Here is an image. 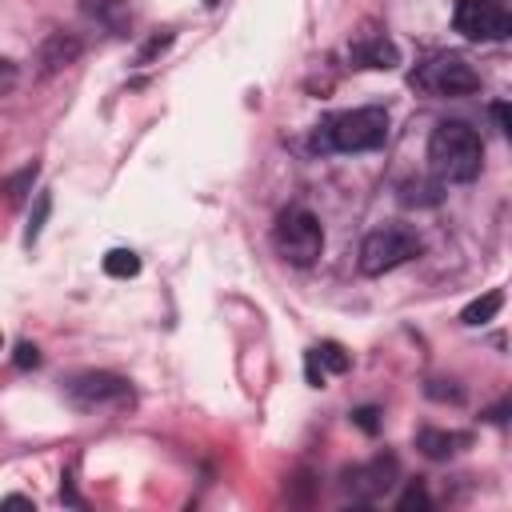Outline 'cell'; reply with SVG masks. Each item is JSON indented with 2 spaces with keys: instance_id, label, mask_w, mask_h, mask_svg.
<instances>
[{
  "instance_id": "6da1fadb",
  "label": "cell",
  "mask_w": 512,
  "mask_h": 512,
  "mask_svg": "<svg viewBox=\"0 0 512 512\" xmlns=\"http://www.w3.org/2000/svg\"><path fill=\"white\" fill-rule=\"evenodd\" d=\"M428 164L436 180L444 184H468L480 176L484 164V140L464 120H440L428 136Z\"/></svg>"
},
{
  "instance_id": "7a4b0ae2",
  "label": "cell",
  "mask_w": 512,
  "mask_h": 512,
  "mask_svg": "<svg viewBox=\"0 0 512 512\" xmlns=\"http://www.w3.org/2000/svg\"><path fill=\"white\" fill-rule=\"evenodd\" d=\"M384 140H388V108L380 104L332 112L312 132V148L320 152H372Z\"/></svg>"
},
{
  "instance_id": "3957f363",
  "label": "cell",
  "mask_w": 512,
  "mask_h": 512,
  "mask_svg": "<svg viewBox=\"0 0 512 512\" xmlns=\"http://www.w3.org/2000/svg\"><path fill=\"white\" fill-rule=\"evenodd\" d=\"M272 248L296 264V268H308L320 252H324V224L308 212V208H288L276 216L272 224Z\"/></svg>"
},
{
  "instance_id": "277c9868",
  "label": "cell",
  "mask_w": 512,
  "mask_h": 512,
  "mask_svg": "<svg viewBox=\"0 0 512 512\" xmlns=\"http://www.w3.org/2000/svg\"><path fill=\"white\" fill-rule=\"evenodd\" d=\"M420 248H424V244H420V236H416L412 228H404V224H384V228H376V232L364 236L356 264H360L364 276H384V272L408 264L412 256H420Z\"/></svg>"
},
{
  "instance_id": "5b68a950",
  "label": "cell",
  "mask_w": 512,
  "mask_h": 512,
  "mask_svg": "<svg viewBox=\"0 0 512 512\" xmlns=\"http://www.w3.org/2000/svg\"><path fill=\"white\" fill-rule=\"evenodd\" d=\"M412 84L424 88V92H432V96H464V92H476L480 88V76H476V68L460 52H440L428 64L416 68Z\"/></svg>"
},
{
  "instance_id": "8992f818",
  "label": "cell",
  "mask_w": 512,
  "mask_h": 512,
  "mask_svg": "<svg viewBox=\"0 0 512 512\" xmlns=\"http://www.w3.org/2000/svg\"><path fill=\"white\" fill-rule=\"evenodd\" d=\"M64 396L80 412H100V408H124L132 400V388L124 376L112 372H80L64 384Z\"/></svg>"
},
{
  "instance_id": "52a82bcc",
  "label": "cell",
  "mask_w": 512,
  "mask_h": 512,
  "mask_svg": "<svg viewBox=\"0 0 512 512\" xmlns=\"http://www.w3.org/2000/svg\"><path fill=\"white\" fill-rule=\"evenodd\" d=\"M452 24L468 40H504L512 32V16L500 0H456Z\"/></svg>"
},
{
  "instance_id": "ba28073f",
  "label": "cell",
  "mask_w": 512,
  "mask_h": 512,
  "mask_svg": "<svg viewBox=\"0 0 512 512\" xmlns=\"http://www.w3.org/2000/svg\"><path fill=\"white\" fill-rule=\"evenodd\" d=\"M348 56H352L356 68H380V72H388V68L400 64V48H396L384 32H364V36L352 44Z\"/></svg>"
},
{
  "instance_id": "9c48e42d",
  "label": "cell",
  "mask_w": 512,
  "mask_h": 512,
  "mask_svg": "<svg viewBox=\"0 0 512 512\" xmlns=\"http://www.w3.org/2000/svg\"><path fill=\"white\" fill-rule=\"evenodd\" d=\"M392 476H396V460H392V456H380V460H372L368 468L348 472V488H352L360 500H372V496H380V492L392 488Z\"/></svg>"
},
{
  "instance_id": "30bf717a",
  "label": "cell",
  "mask_w": 512,
  "mask_h": 512,
  "mask_svg": "<svg viewBox=\"0 0 512 512\" xmlns=\"http://www.w3.org/2000/svg\"><path fill=\"white\" fill-rule=\"evenodd\" d=\"M76 56H80V40H76L72 32H52V36L44 40V48H40V72L52 76V72L68 68Z\"/></svg>"
},
{
  "instance_id": "8fae6325",
  "label": "cell",
  "mask_w": 512,
  "mask_h": 512,
  "mask_svg": "<svg viewBox=\"0 0 512 512\" xmlns=\"http://www.w3.org/2000/svg\"><path fill=\"white\" fill-rule=\"evenodd\" d=\"M468 436H456V432H440V428H420L416 432V448L428 456V460H448L456 452V444H464Z\"/></svg>"
},
{
  "instance_id": "7c38bea8",
  "label": "cell",
  "mask_w": 512,
  "mask_h": 512,
  "mask_svg": "<svg viewBox=\"0 0 512 512\" xmlns=\"http://www.w3.org/2000/svg\"><path fill=\"white\" fill-rule=\"evenodd\" d=\"M504 308V292L500 288H492V292H484V296H476L464 312H460V324H468V328H480V324H488L496 312Z\"/></svg>"
},
{
  "instance_id": "4fadbf2b",
  "label": "cell",
  "mask_w": 512,
  "mask_h": 512,
  "mask_svg": "<svg viewBox=\"0 0 512 512\" xmlns=\"http://www.w3.org/2000/svg\"><path fill=\"white\" fill-rule=\"evenodd\" d=\"M308 356L320 364V372H324V376H328V372H332V376H340V372H348V368H352V356H348V352H344L336 340H324V344H316Z\"/></svg>"
},
{
  "instance_id": "5bb4252c",
  "label": "cell",
  "mask_w": 512,
  "mask_h": 512,
  "mask_svg": "<svg viewBox=\"0 0 512 512\" xmlns=\"http://www.w3.org/2000/svg\"><path fill=\"white\" fill-rule=\"evenodd\" d=\"M104 272L116 276V280H128V276L140 272V256H136L132 248H112V252L104 256Z\"/></svg>"
},
{
  "instance_id": "9a60e30c",
  "label": "cell",
  "mask_w": 512,
  "mask_h": 512,
  "mask_svg": "<svg viewBox=\"0 0 512 512\" xmlns=\"http://www.w3.org/2000/svg\"><path fill=\"white\" fill-rule=\"evenodd\" d=\"M84 12L108 28H124V0H84Z\"/></svg>"
},
{
  "instance_id": "2e32d148",
  "label": "cell",
  "mask_w": 512,
  "mask_h": 512,
  "mask_svg": "<svg viewBox=\"0 0 512 512\" xmlns=\"http://www.w3.org/2000/svg\"><path fill=\"white\" fill-rule=\"evenodd\" d=\"M48 212H52V196L40 192V196H36V208H32V216H28V228H24V244H36V240H40Z\"/></svg>"
},
{
  "instance_id": "e0dca14e",
  "label": "cell",
  "mask_w": 512,
  "mask_h": 512,
  "mask_svg": "<svg viewBox=\"0 0 512 512\" xmlns=\"http://www.w3.org/2000/svg\"><path fill=\"white\" fill-rule=\"evenodd\" d=\"M396 508H400V512H412V508H420V512H424V508H432V496L424 492V484H420V480H412V484L404 488V496L396 500Z\"/></svg>"
},
{
  "instance_id": "ac0fdd59",
  "label": "cell",
  "mask_w": 512,
  "mask_h": 512,
  "mask_svg": "<svg viewBox=\"0 0 512 512\" xmlns=\"http://www.w3.org/2000/svg\"><path fill=\"white\" fill-rule=\"evenodd\" d=\"M32 180H36V164H32V168H24V172H20V176H12V180H8V184H4V192H8V200H12V204H16V200H20V196H24V188H28V184H32Z\"/></svg>"
},
{
  "instance_id": "d6986e66",
  "label": "cell",
  "mask_w": 512,
  "mask_h": 512,
  "mask_svg": "<svg viewBox=\"0 0 512 512\" xmlns=\"http://www.w3.org/2000/svg\"><path fill=\"white\" fill-rule=\"evenodd\" d=\"M40 364V348L36 344H16V368H36Z\"/></svg>"
},
{
  "instance_id": "ffe728a7",
  "label": "cell",
  "mask_w": 512,
  "mask_h": 512,
  "mask_svg": "<svg viewBox=\"0 0 512 512\" xmlns=\"http://www.w3.org/2000/svg\"><path fill=\"white\" fill-rule=\"evenodd\" d=\"M352 420H356L368 436H376V428H380V412H376V408H356V412H352Z\"/></svg>"
},
{
  "instance_id": "44dd1931",
  "label": "cell",
  "mask_w": 512,
  "mask_h": 512,
  "mask_svg": "<svg viewBox=\"0 0 512 512\" xmlns=\"http://www.w3.org/2000/svg\"><path fill=\"white\" fill-rule=\"evenodd\" d=\"M428 396H436V400H464V392H460V388H440V380H432V384H428Z\"/></svg>"
},
{
  "instance_id": "7402d4cb",
  "label": "cell",
  "mask_w": 512,
  "mask_h": 512,
  "mask_svg": "<svg viewBox=\"0 0 512 512\" xmlns=\"http://www.w3.org/2000/svg\"><path fill=\"white\" fill-rule=\"evenodd\" d=\"M12 84H16V64H12V60H0V96H4Z\"/></svg>"
},
{
  "instance_id": "603a6c76",
  "label": "cell",
  "mask_w": 512,
  "mask_h": 512,
  "mask_svg": "<svg viewBox=\"0 0 512 512\" xmlns=\"http://www.w3.org/2000/svg\"><path fill=\"white\" fill-rule=\"evenodd\" d=\"M492 116H496L500 132H508V128H512V124H508V104H492Z\"/></svg>"
},
{
  "instance_id": "cb8c5ba5",
  "label": "cell",
  "mask_w": 512,
  "mask_h": 512,
  "mask_svg": "<svg viewBox=\"0 0 512 512\" xmlns=\"http://www.w3.org/2000/svg\"><path fill=\"white\" fill-rule=\"evenodd\" d=\"M4 504H8V508H32L28 496H4Z\"/></svg>"
},
{
  "instance_id": "d4e9b609",
  "label": "cell",
  "mask_w": 512,
  "mask_h": 512,
  "mask_svg": "<svg viewBox=\"0 0 512 512\" xmlns=\"http://www.w3.org/2000/svg\"><path fill=\"white\" fill-rule=\"evenodd\" d=\"M204 4H216V0H204Z\"/></svg>"
}]
</instances>
